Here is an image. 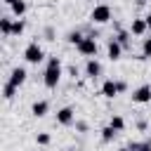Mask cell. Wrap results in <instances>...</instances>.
Here are the masks:
<instances>
[{
    "instance_id": "4fadbf2b",
    "label": "cell",
    "mask_w": 151,
    "mask_h": 151,
    "mask_svg": "<svg viewBox=\"0 0 151 151\" xmlns=\"http://www.w3.org/2000/svg\"><path fill=\"white\" fill-rule=\"evenodd\" d=\"M113 38L123 45V50H130V42H132V33H130V28H120V31H116Z\"/></svg>"
},
{
    "instance_id": "f1b7e54d",
    "label": "cell",
    "mask_w": 151,
    "mask_h": 151,
    "mask_svg": "<svg viewBox=\"0 0 151 151\" xmlns=\"http://www.w3.org/2000/svg\"><path fill=\"white\" fill-rule=\"evenodd\" d=\"M146 24H149V31H151V14H146Z\"/></svg>"
},
{
    "instance_id": "9c48e42d",
    "label": "cell",
    "mask_w": 151,
    "mask_h": 151,
    "mask_svg": "<svg viewBox=\"0 0 151 151\" xmlns=\"http://www.w3.org/2000/svg\"><path fill=\"white\" fill-rule=\"evenodd\" d=\"M123 52H125V50H123V45H120L116 38H111V40H109V45H106V57H109L111 61H118V59L123 57Z\"/></svg>"
},
{
    "instance_id": "8fae6325",
    "label": "cell",
    "mask_w": 151,
    "mask_h": 151,
    "mask_svg": "<svg viewBox=\"0 0 151 151\" xmlns=\"http://www.w3.org/2000/svg\"><path fill=\"white\" fill-rule=\"evenodd\" d=\"M101 94H104L106 99H113V97H118V94H120V90H118V80H113V78H106V80L101 83Z\"/></svg>"
},
{
    "instance_id": "7c38bea8",
    "label": "cell",
    "mask_w": 151,
    "mask_h": 151,
    "mask_svg": "<svg viewBox=\"0 0 151 151\" xmlns=\"http://www.w3.org/2000/svg\"><path fill=\"white\" fill-rule=\"evenodd\" d=\"M31 113H33L35 118L47 116V113H50V101H47V99H35V101L31 104Z\"/></svg>"
},
{
    "instance_id": "484cf974",
    "label": "cell",
    "mask_w": 151,
    "mask_h": 151,
    "mask_svg": "<svg viewBox=\"0 0 151 151\" xmlns=\"http://www.w3.org/2000/svg\"><path fill=\"white\" fill-rule=\"evenodd\" d=\"M78 73H80V71H78V66H76V64H71V66H68V76L76 80V78H78Z\"/></svg>"
},
{
    "instance_id": "277c9868",
    "label": "cell",
    "mask_w": 151,
    "mask_h": 151,
    "mask_svg": "<svg viewBox=\"0 0 151 151\" xmlns=\"http://www.w3.org/2000/svg\"><path fill=\"white\" fill-rule=\"evenodd\" d=\"M76 50H78V54H83V57H87V59H90V57H97V50H99V45H97L94 35H85Z\"/></svg>"
},
{
    "instance_id": "8992f818",
    "label": "cell",
    "mask_w": 151,
    "mask_h": 151,
    "mask_svg": "<svg viewBox=\"0 0 151 151\" xmlns=\"http://www.w3.org/2000/svg\"><path fill=\"white\" fill-rule=\"evenodd\" d=\"M104 73V68H101V64L94 59V57H90L87 61H85V76L90 78V80H97L99 76Z\"/></svg>"
},
{
    "instance_id": "d6986e66",
    "label": "cell",
    "mask_w": 151,
    "mask_h": 151,
    "mask_svg": "<svg viewBox=\"0 0 151 151\" xmlns=\"http://www.w3.org/2000/svg\"><path fill=\"white\" fill-rule=\"evenodd\" d=\"M17 90H19V87H17V85H12V83L7 80V83L2 85V97H5L7 101H12V99H14V94H17Z\"/></svg>"
},
{
    "instance_id": "3957f363",
    "label": "cell",
    "mask_w": 151,
    "mask_h": 151,
    "mask_svg": "<svg viewBox=\"0 0 151 151\" xmlns=\"http://www.w3.org/2000/svg\"><path fill=\"white\" fill-rule=\"evenodd\" d=\"M111 7L106 5V2H101V5H94L92 7V12H90V21L92 24H109L111 21Z\"/></svg>"
},
{
    "instance_id": "9a60e30c",
    "label": "cell",
    "mask_w": 151,
    "mask_h": 151,
    "mask_svg": "<svg viewBox=\"0 0 151 151\" xmlns=\"http://www.w3.org/2000/svg\"><path fill=\"white\" fill-rule=\"evenodd\" d=\"M12 24H14V19H12V17H7V14H5V17H0V33H2L5 38H9V35H12Z\"/></svg>"
},
{
    "instance_id": "30bf717a",
    "label": "cell",
    "mask_w": 151,
    "mask_h": 151,
    "mask_svg": "<svg viewBox=\"0 0 151 151\" xmlns=\"http://www.w3.org/2000/svg\"><path fill=\"white\" fill-rule=\"evenodd\" d=\"M26 78H28V71H26V68H24V66H14V68H12V73H9V78H7V80H9V83H12V85H17V87H21V85H24V83H26Z\"/></svg>"
},
{
    "instance_id": "44dd1931",
    "label": "cell",
    "mask_w": 151,
    "mask_h": 151,
    "mask_svg": "<svg viewBox=\"0 0 151 151\" xmlns=\"http://www.w3.org/2000/svg\"><path fill=\"white\" fill-rule=\"evenodd\" d=\"M26 31V21L24 19H14V24H12V35H21Z\"/></svg>"
},
{
    "instance_id": "ffe728a7",
    "label": "cell",
    "mask_w": 151,
    "mask_h": 151,
    "mask_svg": "<svg viewBox=\"0 0 151 151\" xmlns=\"http://www.w3.org/2000/svg\"><path fill=\"white\" fill-rule=\"evenodd\" d=\"M109 125H111L113 130H118V132H123V130H125V118L116 113V116H111V118H109Z\"/></svg>"
},
{
    "instance_id": "f546056e",
    "label": "cell",
    "mask_w": 151,
    "mask_h": 151,
    "mask_svg": "<svg viewBox=\"0 0 151 151\" xmlns=\"http://www.w3.org/2000/svg\"><path fill=\"white\" fill-rule=\"evenodd\" d=\"M66 151H80V149H76V146H71V149H66Z\"/></svg>"
},
{
    "instance_id": "e0dca14e",
    "label": "cell",
    "mask_w": 151,
    "mask_h": 151,
    "mask_svg": "<svg viewBox=\"0 0 151 151\" xmlns=\"http://www.w3.org/2000/svg\"><path fill=\"white\" fill-rule=\"evenodd\" d=\"M127 149H130V151H151V139H144V142H130Z\"/></svg>"
},
{
    "instance_id": "4dcf8cb0",
    "label": "cell",
    "mask_w": 151,
    "mask_h": 151,
    "mask_svg": "<svg viewBox=\"0 0 151 151\" xmlns=\"http://www.w3.org/2000/svg\"><path fill=\"white\" fill-rule=\"evenodd\" d=\"M118 151H130V149H127V146H123V149H118Z\"/></svg>"
},
{
    "instance_id": "ac0fdd59",
    "label": "cell",
    "mask_w": 151,
    "mask_h": 151,
    "mask_svg": "<svg viewBox=\"0 0 151 151\" xmlns=\"http://www.w3.org/2000/svg\"><path fill=\"white\" fill-rule=\"evenodd\" d=\"M83 38H85V35H83V31H78V28L66 33V42H71V45H76V47L80 45V40H83Z\"/></svg>"
},
{
    "instance_id": "7a4b0ae2",
    "label": "cell",
    "mask_w": 151,
    "mask_h": 151,
    "mask_svg": "<svg viewBox=\"0 0 151 151\" xmlns=\"http://www.w3.org/2000/svg\"><path fill=\"white\" fill-rule=\"evenodd\" d=\"M24 59H26L28 64H40V61L45 59V50L40 47L38 40H31V42L24 47Z\"/></svg>"
},
{
    "instance_id": "4316f807",
    "label": "cell",
    "mask_w": 151,
    "mask_h": 151,
    "mask_svg": "<svg viewBox=\"0 0 151 151\" xmlns=\"http://www.w3.org/2000/svg\"><path fill=\"white\" fill-rule=\"evenodd\" d=\"M146 127H149V123H146L144 118H139V120H137V130H139V132H146Z\"/></svg>"
},
{
    "instance_id": "cb8c5ba5",
    "label": "cell",
    "mask_w": 151,
    "mask_h": 151,
    "mask_svg": "<svg viewBox=\"0 0 151 151\" xmlns=\"http://www.w3.org/2000/svg\"><path fill=\"white\" fill-rule=\"evenodd\" d=\"M42 38L52 42V40H57V31H54L52 26H45V31H42Z\"/></svg>"
},
{
    "instance_id": "7402d4cb",
    "label": "cell",
    "mask_w": 151,
    "mask_h": 151,
    "mask_svg": "<svg viewBox=\"0 0 151 151\" xmlns=\"http://www.w3.org/2000/svg\"><path fill=\"white\" fill-rule=\"evenodd\" d=\"M50 142H52L50 132H38V134H35V144H40V146H47Z\"/></svg>"
},
{
    "instance_id": "ba28073f",
    "label": "cell",
    "mask_w": 151,
    "mask_h": 151,
    "mask_svg": "<svg viewBox=\"0 0 151 151\" xmlns=\"http://www.w3.org/2000/svg\"><path fill=\"white\" fill-rule=\"evenodd\" d=\"M146 31H149L146 17H134V19H132V24H130V33H132V35H137V38H142Z\"/></svg>"
},
{
    "instance_id": "2e32d148",
    "label": "cell",
    "mask_w": 151,
    "mask_h": 151,
    "mask_svg": "<svg viewBox=\"0 0 151 151\" xmlns=\"http://www.w3.org/2000/svg\"><path fill=\"white\" fill-rule=\"evenodd\" d=\"M99 132H101V142H104V144H111V142L116 139V134H118V130H113L111 125H104Z\"/></svg>"
},
{
    "instance_id": "5bb4252c",
    "label": "cell",
    "mask_w": 151,
    "mask_h": 151,
    "mask_svg": "<svg viewBox=\"0 0 151 151\" xmlns=\"http://www.w3.org/2000/svg\"><path fill=\"white\" fill-rule=\"evenodd\" d=\"M9 9H12V14H14L17 19H21V17L26 14V9H28V5H26V0H14V2L9 5Z\"/></svg>"
},
{
    "instance_id": "d4e9b609",
    "label": "cell",
    "mask_w": 151,
    "mask_h": 151,
    "mask_svg": "<svg viewBox=\"0 0 151 151\" xmlns=\"http://www.w3.org/2000/svg\"><path fill=\"white\" fill-rule=\"evenodd\" d=\"M73 125H76V130H78V132H87V127H90V125H87L85 120H76Z\"/></svg>"
},
{
    "instance_id": "83f0119b",
    "label": "cell",
    "mask_w": 151,
    "mask_h": 151,
    "mask_svg": "<svg viewBox=\"0 0 151 151\" xmlns=\"http://www.w3.org/2000/svg\"><path fill=\"white\" fill-rule=\"evenodd\" d=\"M118 90H120V92H127V83H125V80H118Z\"/></svg>"
},
{
    "instance_id": "603a6c76",
    "label": "cell",
    "mask_w": 151,
    "mask_h": 151,
    "mask_svg": "<svg viewBox=\"0 0 151 151\" xmlns=\"http://www.w3.org/2000/svg\"><path fill=\"white\" fill-rule=\"evenodd\" d=\"M142 54H144V59H151V38L142 40Z\"/></svg>"
},
{
    "instance_id": "6da1fadb",
    "label": "cell",
    "mask_w": 151,
    "mask_h": 151,
    "mask_svg": "<svg viewBox=\"0 0 151 151\" xmlns=\"http://www.w3.org/2000/svg\"><path fill=\"white\" fill-rule=\"evenodd\" d=\"M61 59L57 54L47 57V64H45V71H42V85L50 87V90H57L59 80H61Z\"/></svg>"
},
{
    "instance_id": "5b68a950",
    "label": "cell",
    "mask_w": 151,
    "mask_h": 151,
    "mask_svg": "<svg viewBox=\"0 0 151 151\" xmlns=\"http://www.w3.org/2000/svg\"><path fill=\"white\" fill-rule=\"evenodd\" d=\"M54 118H57V123H59V125L68 127V125H73V123H76V111H73V106H61V109L54 113Z\"/></svg>"
},
{
    "instance_id": "52a82bcc",
    "label": "cell",
    "mask_w": 151,
    "mask_h": 151,
    "mask_svg": "<svg viewBox=\"0 0 151 151\" xmlns=\"http://www.w3.org/2000/svg\"><path fill=\"white\" fill-rule=\"evenodd\" d=\"M132 101L134 104H151V85H139L132 92Z\"/></svg>"
}]
</instances>
